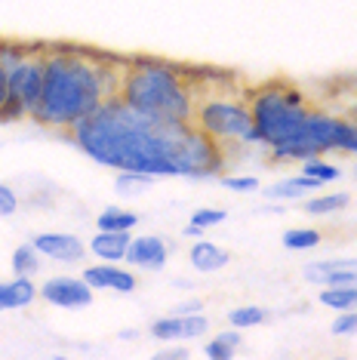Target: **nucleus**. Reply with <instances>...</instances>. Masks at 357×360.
<instances>
[{
  "instance_id": "nucleus-1",
  "label": "nucleus",
  "mask_w": 357,
  "mask_h": 360,
  "mask_svg": "<svg viewBox=\"0 0 357 360\" xmlns=\"http://www.w3.org/2000/svg\"><path fill=\"white\" fill-rule=\"evenodd\" d=\"M89 160L154 179H222L228 154L194 124H157L117 96L65 133Z\"/></svg>"
},
{
  "instance_id": "nucleus-2",
  "label": "nucleus",
  "mask_w": 357,
  "mask_h": 360,
  "mask_svg": "<svg viewBox=\"0 0 357 360\" xmlns=\"http://www.w3.org/2000/svg\"><path fill=\"white\" fill-rule=\"evenodd\" d=\"M120 68L86 50L44 46V93L31 120L56 133H68L77 120L117 96Z\"/></svg>"
},
{
  "instance_id": "nucleus-3",
  "label": "nucleus",
  "mask_w": 357,
  "mask_h": 360,
  "mask_svg": "<svg viewBox=\"0 0 357 360\" xmlns=\"http://www.w3.org/2000/svg\"><path fill=\"white\" fill-rule=\"evenodd\" d=\"M249 114H253L256 139L274 163H302L318 158L305 133L311 102L290 80H265L247 89Z\"/></svg>"
},
{
  "instance_id": "nucleus-4",
  "label": "nucleus",
  "mask_w": 357,
  "mask_h": 360,
  "mask_svg": "<svg viewBox=\"0 0 357 360\" xmlns=\"http://www.w3.org/2000/svg\"><path fill=\"white\" fill-rule=\"evenodd\" d=\"M117 99L157 124H191L197 84L178 65L160 59H129L120 68Z\"/></svg>"
},
{
  "instance_id": "nucleus-5",
  "label": "nucleus",
  "mask_w": 357,
  "mask_h": 360,
  "mask_svg": "<svg viewBox=\"0 0 357 360\" xmlns=\"http://www.w3.org/2000/svg\"><path fill=\"white\" fill-rule=\"evenodd\" d=\"M191 124L207 133L222 148L228 145H259L253 114H249L247 93H225V89H197V102H194Z\"/></svg>"
},
{
  "instance_id": "nucleus-6",
  "label": "nucleus",
  "mask_w": 357,
  "mask_h": 360,
  "mask_svg": "<svg viewBox=\"0 0 357 360\" xmlns=\"http://www.w3.org/2000/svg\"><path fill=\"white\" fill-rule=\"evenodd\" d=\"M44 93V46H34L15 68L6 71V99L0 105V124H19L34 114Z\"/></svg>"
},
{
  "instance_id": "nucleus-7",
  "label": "nucleus",
  "mask_w": 357,
  "mask_h": 360,
  "mask_svg": "<svg viewBox=\"0 0 357 360\" xmlns=\"http://www.w3.org/2000/svg\"><path fill=\"white\" fill-rule=\"evenodd\" d=\"M93 296L96 290L84 281V274L74 277V274H56L50 281L40 283V299L50 302L56 308H68V311H80V308H89L93 305Z\"/></svg>"
},
{
  "instance_id": "nucleus-8",
  "label": "nucleus",
  "mask_w": 357,
  "mask_h": 360,
  "mask_svg": "<svg viewBox=\"0 0 357 360\" xmlns=\"http://www.w3.org/2000/svg\"><path fill=\"white\" fill-rule=\"evenodd\" d=\"M169 252H173V247L167 243V237L139 234L129 240L124 262L129 268H136V271H164L167 262H169Z\"/></svg>"
},
{
  "instance_id": "nucleus-9",
  "label": "nucleus",
  "mask_w": 357,
  "mask_h": 360,
  "mask_svg": "<svg viewBox=\"0 0 357 360\" xmlns=\"http://www.w3.org/2000/svg\"><path fill=\"white\" fill-rule=\"evenodd\" d=\"M209 330V321L204 317V311H194V314H173L169 311L167 317L151 323V335L160 342H191L200 339Z\"/></svg>"
},
{
  "instance_id": "nucleus-10",
  "label": "nucleus",
  "mask_w": 357,
  "mask_h": 360,
  "mask_svg": "<svg viewBox=\"0 0 357 360\" xmlns=\"http://www.w3.org/2000/svg\"><path fill=\"white\" fill-rule=\"evenodd\" d=\"M34 247L40 250V256L44 259H53V262H84L86 256V243L80 240L77 234H71V231H40L34 234Z\"/></svg>"
},
{
  "instance_id": "nucleus-11",
  "label": "nucleus",
  "mask_w": 357,
  "mask_h": 360,
  "mask_svg": "<svg viewBox=\"0 0 357 360\" xmlns=\"http://www.w3.org/2000/svg\"><path fill=\"white\" fill-rule=\"evenodd\" d=\"M84 281L93 286V290H108V292H120V296H129V292H136V286H139V277L133 274V268H120L115 262L86 265Z\"/></svg>"
},
{
  "instance_id": "nucleus-12",
  "label": "nucleus",
  "mask_w": 357,
  "mask_h": 360,
  "mask_svg": "<svg viewBox=\"0 0 357 360\" xmlns=\"http://www.w3.org/2000/svg\"><path fill=\"white\" fill-rule=\"evenodd\" d=\"M302 277L318 286H339V283H357V259H320L308 262Z\"/></svg>"
},
{
  "instance_id": "nucleus-13",
  "label": "nucleus",
  "mask_w": 357,
  "mask_h": 360,
  "mask_svg": "<svg viewBox=\"0 0 357 360\" xmlns=\"http://www.w3.org/2000/svg\"><path fill=\"white\" fill-rule=\"evenodd\" d=\"M40 299V286L31 277L13 274L10 281H0V311H19Z\"/></svg>"
},
{
  "instance_id": "nucleus-14",
  "label": "nucleus",
  "mask_w": 357,
  "mask_h": 360,
  "mask_svg": "<svg viewBox=\"0 0 357 360\" xmlns=\"http://www.w3.org/2000/svg\"><path fill=\"white\" fill-rule=\"evenodd\" d=\"M320 182L305 173L299 176H287V179H278L274 185L265 188V200H274V203H293V200H305L311 191H320Z\"/></svg>"
},
{
  "instance_id": "nucleus-15",
  "label": "nucleus",
  "mask_w": 357,
  "mask_h": 360,
  "mask_svg": "<svg viewBox=\"0 0 357 360\" xmlns=\"http://www.w3.org/2000/svg\"><path fill=\"white\" fill-rule=\"evenodd\" d=\"M129 240H133V231H96L89 237L86 250L99 262H124Z\"/></svg>"
},
{
  "instance_id": "nucleus-16",
  "label": "nucleus",
  "mask_w": 357,
  "mask_h": 360,
  "mask_svg": "<svg viewBox=\"0 0 357 360\" xmlns=\"http://www.w3.org/2000/svg\"><path fill=\"white\" fill-rule=\"evenodd\" d=\"M188 262H191V268L197 274H216V271H222L225 265L231 262V256L225 252L219 243H213V240H194L191 243V250H188Z\"/></svg>"
},
{
  "instance_id": "nucleus-17",
  "label": "nucleus",
  "mask_w": 357,
  "mask_h": 360,
  "mask_svg": "<svg viewBox=\"0 0 357 360\" xmlns=\"http://www.w3.org/2000/svg\"><path fill=\"white\" fill-rule=\"evenodd\" d=\"M10 268H13V274H19V277H34L40 268H44V256H40V250L34 243H19V247L13 250Z\"/></svg>"
},
{
  "instance_id": "nucleus-18",
  "label": "nucleus",
  "mask_w": 357,
  "mask_h": 360,
  "mask_svg": "<svg viewBox=\"0 0 357 360\" xmlns=\"http://www.w3.org/2000/svg\"><path fill=\"white\" fill-rule=\"evenodd\" d=\"M351 203L348 191H332V194H314L305 198V212L308 216H332V212H342Z\"/></svg>"
},
{
  "instance_id": "nucleus-19",
  "label": "nucleus",
  "mask_w": 357,
  "mask_h": 360,
  "mask_svg": "<svg viewBox=\"0 0 357 360\" xmlns=\"http://www.w3.org/2000/svg\"><path fill=\"white\" fill-rule=\"evenodd\" d=\"M318 302L332 311H348L357 308V283H339V286H323L318 292Z\"/></svg>"
},
{
  "instance_id": "nucleus-20",
  "label": "nucleus",
  "mask_w": 357,
  "mask_h": 360,
  "mask_svg": "<svg viewBox=\"0 0 357 360\" xmlns=\"http://www.w3.org/2000/svg\"><path fill=\"white\" fill-rule=\"evenodd\" d=\"M136 225H139V216L124 207H105L99 212V219H96L99 231H133Z\"/></svg>"
},
{
  "instance_id": "nucleus-21",
  "label": "nucleus",
  "mask_w": 357,
  "mask_h": 360,
  "mask_svg": "<svg viewBox=\"0 0 357 360\" xmlns=\"http://www.w3.org/2000/svg\"><path fill=\"white\" fill-rule=\"evenodd\" d=\"M240 330H225V333H219V335H213V339L204 345V354L209 357V360H228V357H234L240 351Z\"/></svg>"
},
{
  "instance_id": "nucleus-22",
  "label": "nucleus",
  "mask_w": 357,
  "mask_h": 360,
  "mask_svg": "<svg viewBox=\"0 0 357 360\" xmlns=\"http://www.w3.org/2000/svg\"><path fill=\"white\" fill-rule=\"evenodd\" d=\"M323 240V234L318 228H290V231H283L280 243L287 247L290 252H308V250H318Z\"/></svg>"
},
{
  "instance_id": "nucleus-23",
  "label": "nucleus",
  "mask_w": 357,
  "mask_h": 360,
  "mask_svg": "<svg viewBox=\"0 0 357 360\" xmlns=\"http://www.w3.org/2000/svg\"><path fill=\"white\" fill-rule=\"evenodd\" d=\"M302 167V173L305 176H311V179H318L320 185H327V182H336V179H342V167L339 163H332L327 160V154H318V158H308L299 163Z\"/></svg>"
},
{
  "instance_id": "nucleus-24",
  "label": "nucleus",
  "mask_w": 357,
  "mask_h": 360,
  "mask_svg": "<svg viewBox=\"0 0 357 360\" xmlns=\"http://www.w3.org/2000/svg\"><path fill=\"white\" fill-rule=\"evenodd\" d=\"M151 185H154V176L136 173V169H120L117 179H115L117 194H124V198H139V194H145Z\"/></svg>"
},
{
  "instance_id": "nucleus-25",
  "label": "nucleus",
  "mask_w": 357,
  "mask_h": 360,
  "mask_svg": "<svg viewBox=\"0 0 357 360\" xmlns=\"http://www.w3.org/2000/svg\"><path fill=\"white\" fill-rule=\"evenodd\" d=\"M268 321V311L262 305H240L228 311V323L234 330H253V326H262Z\"/></svg>"
},
{
  "instance_id": "nucleus-26",
  "label": "nucleus",
  "mask_w": 357,
  "mask_h": 360,
  "mask_svg": "<svg viewBox=\"0 0 357 360\" xmlns=\"http://www.w3.org/2000/svg\"><path fill=\"white\" fill-rule=\"evenodd\" d=\"M31 53V46H25V44H15V40H0V65H4L6 71L10 68H15L25 56Z\"/></svg>"
},
{
  "instance_id": "nucleus-27",
  "label": "nucleus",
  "mask_w": 357,
  "mask_h": 360,
  "mask_svg": "<svg viewBox=\"0 0 357 360\" xmlns=\"http://www.w3.org/2000/svg\"><path fill=\"white\" fill-rule=\"evenodd\" d=\"M332 335H339V339H351L357 335V308H348V311H339L336 317H332Z\"/></svg>"
},
{
  "instance_id": "nucleus-28",
  "label": "nucleus",
  "mask_w": 357,
  "mask_h": 360,
  "mask_svg": "<svg viewBox=\"0 0 357 360\" xmlns=\"http://www.w3.org/2000/svg\"><path fill=\"white\" fill-rule=\"evenodd\" d=\"M225 219H228V212L225 210H219V207H200V210H194L191 212V225H197V228H216V225H222Z\"/></svg>"
},
{
  "instance_id": "nucleus-29",
  "label": "nucleus",
  "mask_w": 357,
  "mask_h": 360,
  "mask_svg": "<svg viewBox=\"0 0 357 360\" xmlns=\"http://www.w3.org/2000/svg\"><path fill=\"white\" fill-rule=\"evenodd\" d=\"M222 185L228 188V191H238V194L259 191V179L256 176H222Z\"/></svg>"
},
{
  "instance_id": "nucleus-30",
  "label": "nucleus",
  "mask_w": 357,
  "mask_h": 360,
  "mask_svg": "<svg viewBox=\"0 0 357 360\" xmlns=\"http://www.w3.org/2000/svg\"><path fill=\"white\" fill-rule=\"evenodd\" d=\"M15 210H19V194H15L6 182H0V219L13 216Z\"/></svg>"
},
{
  "instance_id": "nucleus-31",
  "label": "nucleus",
  "mask_w": 357,
  "mask_h": 360,
  "mask_svg": "<svg viewBox=\"0 0 357 360\" xmlns=\"http://www.w3.org/2000/svg\"><path fill=\"white\" fill-rule=\"evenodd\" d=\"M157 357L160 360H185V357H191V351L182 348V345H173V348H164Z\"/></svg>"
},
{
  "instance_id": "nucleus-32",
  "label": "nucleus",
  "mask_w": 357,
  "mask_h": 360,
  "mask_svg": "<svg viewBox=\"0 0 357 360\" xmlns=\"http://www.w3.org/2000/svg\"><path fill=\"white\" fill-rule=\"evenodd\" d=\"M194 311H204V302L200 299H188V302H182V305H176L173 314H194Z\"/></svg>"
},
{
  "instance_id": "nucleus-33",
  "label": "nucleus",
  "mask_w": 357,
  "mask_h": 360,
  "mask_svg": "<svg viewBox=\"0 0 357 360\" xmlns=\"http://www.w3.org/2000/svg\"><path fill=\"white\" fill-rule=\"evenodd\" d=\"M342 114L357 127V96H354V99H348V105H345V111H342Z\"/></svg>"
},
{
  "instance_id": "nucleus-34",
  "label": "nucleus",
  "mask_w": 357,
  "mask_h": 360,
  "mask_svg": "<svg viewBox=\"0 0 357 360\" xmlns=\"http://www.w3.org/2000/svg\"><path fill=\"white\" fill-rule=\"evenodd\" d=\"M4 99H6V68L0 65V105H4Z\"/></svg>"
},
{
  "instance_id": "nucleus-35",
  "label": "nucleus",
  "mask_w": 357,
  "mask_h": 360,
  "mask_svg": "<svg viewBox=\"0 0 357 360\" xmlns=\"http://www.w3.org/2000/svg\"><path fill=\"white\" fill-rule=\"evenodd\" d=\"M182 234H185V237H204V228H197V225H191V222H188Z\"/></svg>"
},
{
  "instance_id": "nucleus-36",
  "label": "nucleus",
  "mask_w": 357,
  "mask_h": 360,
  "mask_svg": "<svg viewBox=\"0 0 357 360\" xmlns=\"http://www.w3.org/2000/svg\"><path fill=\"white\" fill-rule=\"evenodd\" d=\"M117 339H124V342H136V339H139V330H120V333H117Z\"/></svg>"
},
{
  "instance_id": "nucleus-37",
  "label": "nucleus",
  "mask_w": 357,
  "mask_h": 360,
  "mask_svg": "<svg viewBox=\"0 0 357 360\" xmlns=\"http://www.w3.org/2000/svg\"><path fill=\"white\" fill-rule=\"evenodd\" d=\"M354 176H357V169H354Z\"/></svg>"
}]
</instances>
